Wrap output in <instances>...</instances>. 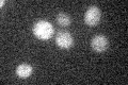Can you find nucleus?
<instances>
[{"label": "nucleus", "instance_id": "obj_1", "mask_svg": "<svg viewBox=\"0 0 128 85\" xmlns=\"http://www.w3.org/2000/svg\"><path fill=\"white\" fill-rule=\"evenodd\" d=\"M54 33V28L47 20H38L33 26V34L40 39H49L50 37H52Z\"/></svg>", "mask_w": 128, "mask_h": 85}, {"label": "nucleus", "instance_id": "obj_4", "mask_svg": "<svg viewBox=\"0 0 128 85\" xmlns=\"http://www.w3.org/2000/svg\"><path fill=\"white\" fill-rule=\"evenodd\" d=\"M56 43L57 45L64 49H68L74 45V38L72 34H70L66 31H60L59 33L56 35Z\"/></svg>", "mask_w": 128, "mask_h": 85}, {"label": "nucleus", "instance_id": "obj_6", "mask_svg": "<svg viewBox=\"0 0 128 85\" xmlns=\"http://www.w3.org/2000/svg\"><path fill=\"white\" fill-rule=\"evenodd\" d=\"M57 22L61 27H67L70 23V17L65 13H59L57 15Z\"/></svg>", "mask_w": 128, "mask_h": 85}, {"label": "nucleus", "instance_id": "obj_5", "mask_svg": "<svg viewBox=\"0 0 128 85\" xmlns=\"http://www.w3.org/2000/svg\"><path fill=\"white\" fill-rule=\"evenodd\" d=\"M32 66L29 64H20L16 68V75L22 79H27L32 74Z\"/></svg>", "mask_w": 128, "mask_h": 85}, {"label": "nucleus", "instance_id": "obj_3", "mask_svg": "<svg viewBox=\"0 0 128 85\" xmlns=\"http://www.w3.org/2000/svg\"><path fill=\"white\" fill-rule=\"evenodd\" d=\"M91 47L94 51L102 53L109 47V39L105 35H95L91 40Z\"/></svg>", "mask_w": 128, "mask_h": 85}, {"label": "nucleus", "instance_id": "obj_2", "mask_svg": "<svg viewBox=\"0 0 128 85\" xmlns=\"http://www.w3.org/2000/svg\"><path fill=\"white\" fill-rule=\"evenodd\" d=\"M100 17H102L100 10L97 6L92 5L86 10L84 14V22L88 26L94 27L100 21Z\"/></svg>", "mask_w": 128, "mask_h": 85}]
</instances>
